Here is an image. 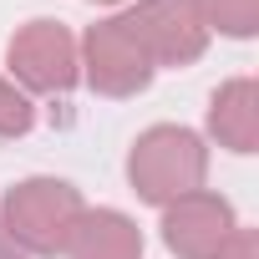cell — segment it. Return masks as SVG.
<instances>
[{
    "instance_id": "cell-1",
    "label": "cell",
    "mask_w": 259,
    "mask_h": 259,
    "mask_svg": "<svg viewBox=\"0 0 259 259\" xmlns=\"http://www.w3.org/2000/svg\"><path fill=\"white\" fill-rule=\"evenodd\" d=\"M76 219V198L66 183H26L11 193V234L31 239L36 249L56 254L66 244V224Z\"/></svg>"
},
{
    "instance_id": "cell-2",
    "label": "cell",
    "mask_w": 259,
    "mask_h": 259,
    "mask_svg": "<svg viewBox=\"0 0 259 259\" xmlns=\"http://www.w3.org/2000/svg\"><path fill=\"white\" fill-rule=\"evenodd\" d=\"M11 66H16L26 81L46 87V92L71 87V41H66V31L51 26V21H36V26L11 46Z\"/></svg>"
},
{
    "instance_id": "cell-3",
    "label": "cell",
    "mask_w": 259,
    "mask_h": 259,
    "mask_svg": "<svg viewBox=\"0 0 259 259\" xmlns=\"http://www.w3.org/2000/svg\"><path fill=\"white\" fill-rule=\"evenodd\" d=\"M81 239H87V254H81V259H133V254H138L133 229H127L117 213L92 219V224L81 229Z\"/></svg>"
},
{
    "instance_id": "cell-4",
    "label": "cell",
    "mask_w": 259,
    "mask_h": 259,
    "mask_svg": "<svg viewBox=\"0 0 259 259\" xmlns=\"http://www.w3.org/2000/svg\"><path fill=\"white\" fill-rule=\"evenodd\" d=\"M0 259H21V254H16V249L6 244V234H0Z\"/></svg>"
}]
</instances>
